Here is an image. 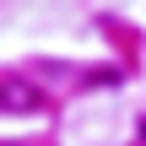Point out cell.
I'll return each mask as SVG.
<instances>
[{
	"mask_svg": "<svg viewBox=\"0 0 146 146\" xmlns=\"http://www.w3.org/2000/svg\"><path fill=\"white\" fill-rule=\"evenodd\" d=\"M0 108H38V98H33L22 81H5V87H0Z\"/></svg>",
	"mask_w": 146,
	"mask_h": 146,
	"instance_id": "1",
	"label": "cell"
}]
</instances>
